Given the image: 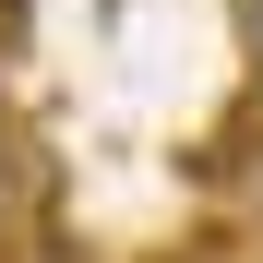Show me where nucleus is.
<instances>
[{
    "instance_id": "1",
    "label": "nucleus",
    "mask_w": 263,
    "mask_h": 263,
    "mask_svg": "<svg viewBox=\"0 0 263 263\" xmlns=\"http://www.w3.org/2000/svg\"><path fill=\"white\" fill-rule=\"evenodd\" d=\"M36 203H48V167H36V144H24V132H0V251L36 228Z\"/></svg>"
},
{
    "instance_id": "2",
    "label": "nucleus",
    "mask_w": 263,
    "mask_h": 263,
    "mask_svg": "<svg viewBox=\"0 0 263 263\" xmlns=\"http://www.w3.org/2000/svg\"><path fill=\"white\" fill-rule=\"evenodd\" d=\"M239 48H251V60H263V0H239Z\"/></svg>"
},
{
    "instance_id": "3",
    "label": "nucleus",
    "mask_w": 263,
    "mask_h": 263,
    "mask_svg": "<svg viewBox=\"0 0 263 263\" xmlns=\"http://www.w3.org/2000/svg\"><path fill=\"white\" fill-rule=\"evenodd\" d=\"M239 180H251V215H263V156H251V167H239Z\"/></svg>"
}]
</instances>
